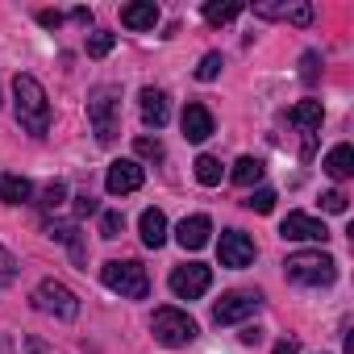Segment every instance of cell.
Listing matches in <instances>:
<instances>
[{"label":"cell","instance_id":"83f0119b","mask_svg":"<svg viewBox=\"0 0 354 354\" xmlns=\"http://www.w3.org/2000/svg\"><path fill=\"white\" fill-rule=\"evenodd\" d=\"M283 21H292V26H308V21H313V5L296 0V5H288V9H283Z\"/></svg>","mask_w":354,"mask_h":354},{"label":"cell","instance_id":"e575fe53","mask_svg":"<svg viewBox=\"0 0 354 354\" xmlns=\"http://www.w3.org/2000/svg\"><path fill=\"white\" fill-rule=\"evenodd\" d=\"M71 21H80V26H92V9H71Z\"/></svg>","mask_w":354,"mask_h":354},{"label":"cell","instance_id":"30bf717a","mask_svg":"<svg viewBox=\"0 0 354 354\" xmlns=\"http://www.w3.org/2000/svg\"><path fill=\"white\" fill-rule=\"evenodd\" d=\"M142 180H146V171H142L138 158H117V162L109 167V175H104V188H109L113 196H125V192H138Z\"/></svg>","mask_w":354,"mask_h":354},{"label":"cell","instance_id":"cb8c5ba5","mask_svg":"<svg viewBox=\"0 0 354 354\" xmlns=\"http://www.w3.org/2000/svg\"><path fill=\"white\" fill-rule=\"evenodd\" d=\"M221 67H225V59H221L217 50H209V55L201 59V67H196V80H205V84H213V80L221 75Z\"/></svg>","mask_w":354,"mask_h":354},{"label":"cell","instance_id":"9a60e30c","mask_svg":"<svg viewBox=\"0 0 354 354\" xmlns=\"http://www.w3.org/2000/svg\"><path fill=\"white\" fill-rule=\"evenodd\" d=\"M184 138H188V142L213 138V113H209L205 104H188V109H184Z\"/></svg>","mask_w":354,"mask_h":354},{"label":"cell","instance_id":"5bb4252c","mask_svg":"<svg viewBox=\"0 0 354 354\" xmlns=\"http://www.w3.org/2000/svg\"><path fill=\"white\" fill-rule=\"evenodd\" d=\"M167 117H171V109H167V92H158V88H142V121H146L150 129H162Z\"/></svg>","mask_w":354,"mask_h":354},{"label":"cell","instance_id":"d590c367","mask_svg":"<svg viewBox=\"0 0 354 354\" xmlns=\"http://www.w3.org/2000/svg\"><path fill=\"white\" fill-rule=\"evenodd\" d=\"M275 354H300V346H296V342H288V337H283V342H275Z\"/></svg>","mask_w":354,"mask_h":354},{"label":"cell","instance_id":"ffe728a7","mask_svg":"<svg viewBox=\"0 0 354 354\" xmlns=\"http://www.w3.org/2000/svg\"><path fill=\"white\" fill-rule=\"evenodd\" d=\"M263 171H267V167H263V158L242 154V158L234 162V184H238V188H254V184L263 180Z\"/></svg>","mask_w":354,"mask_h":354},{"label":"cell","instance_id":"836d02e7","mask_svg":"<svg viewBox=\"0 0 354 354\" xmlns=\"http://www.w3.org/2000/svg\"><path fill=\"white\" fill-rule=\"evenodd\" d=\"M38 21H42L46 30H59V26H63V13H59V9H42V13H38Z\"/></svg>","mask_w":354,"mask_h":354},{"label":"cell","instance_id":"5b68a950","mask_svg":"<svg viewBox=\"0 0 354 354\" xmlns=\"http://www.w3.org/2000/svg\"><path fill=\"white\" fill-rule=\"evenodd\" d=\"M150 329H154V337H158L162 346H188V342H196V333H201V325H196L188 313H180V308H158L154 321H150Z\"/></svg>","mask_w":354,"mask_h":354},{"label":"cell","instance_id":"44dd1931","mask_svg":"<svg viewBox=\"0 0 354 354\" xmlns=\"http://www.w3.org/2000/svg\"><path fill=\"white\" fill-rule=\"evenodd\" d=\"M196 180H201L205 188H217V184H221V162H217L213 154H201V158H196Z\"/></svg>","mask_w":354,"mask_h":354},{"label":"cell","instance_id":"ba28073f","mask_svg":"<svg viewBox=\"0 0 354 354\" xmlns=\"http://www.w3.org/2000/svg\"><path fill=\"white\" fill-rule=\"evenodd\" d=\"M259 304H263L259 292H225V296L213 304V321H217V325H238V321L254 317Z\"/></svg>","mask_w":354,"mask_h":354},{"label":"cell","instance_id":"484cf974","mask_svg":"<svg viewBox=\"0 0 354 354\" xmlns=\"http://www.w3.org/2000/svg\"><path fill=\"white\" fill-rule=\"evenodd\" d=\"M113 42H117V38H113L109 30H96V34L88 38V55H92V59H104V55L113 50Z\"/></svg>","mask_w":354,"mask_h":354},{"label":"cell","instance_id":"8d00e7d4","mask_svg":"<svg viewBox=\"0 0 354 354\" xmlns=\"http://www.w3.org/2000/svg\"><path fill=\"white\" fill-rule=\"evenodd\" d=\"M30 354H42V346H38V342H30Z\"/></svg>","mask_w":354,"mask_h":354},{"label":"cell","instance_id":"d4e9b609","mask_svg":"<svg viewBox=\"0 0 354 354\" xmlns=\"http://www.w3.org/2000/svg\"><path fill=\"white\" fill-rule=\"evenodd\" d=\"M275 201H279V196H275L271 188H254V192L246 196V209H250V213H271Z\"/></svg>","mask_w":354,"mask_h":354},{"label":"cell","instance_id":"4fadbf2b","mask_svg":"<svg viewBox=\"0 0 354 354\" xmlns=\"http://www.w3.org/2000/svg\"><path fill=\"white\" fill-rule=\"evenodd\" d=\"M121 26L125 30H154L158 26V5L154 0H133L121 9Z\"/></svg>","mask_w":354,"mask_h":354},{"label":"cell","instance_id":"f546056e","mask_svg":"<svg viewBox=\"0 0 354 354\" xmlns=\"http://www.w3.org/2000/svg\"><path fill=\"white\" fill-rule=\"evenodd\" d=\"M133 150H138V158H162V142L158 138H138Z\"/></svg>","mask_w":354,"mask_h":354},{"label":"cell","instance_id":"ac0fdd59","mask_svg":"<svg viewBox=\"0 0 354 354\" xmlns=\"http://www.w3.org/2000/svg\"><path fill=\"white\" fill-rule=\"evenodd\" d=\"M138 230H142V242H146L150 250H158V246L167 242V217H162L158 209H146L142 221H138Z\"/></svg>","mask_w":354,"mask_h":354},{"label":"cell","instance_id":"7c38bea8","mask_svg":"<svg viewBox=\"0 0 354 354\" xmlns=\"http://www.w3.org/2000/svg\"><path fill=\"white\" fill-rule=\"evenodd\" d=\"M209 234H213V221H209L205 213H196V217H184V221H180L175 242H180L184 250H201V246H209Z\"/></svg>","mask_w":354,"mask_h":354},{"label":"cell","instance_id":"7a4b0ae2","mask_svg":"<svg viewBox=\"0 0 354 354\" xmlns=\"http://www.w3.org/2000/svg\"><path fill=\"white\" fill-rule=\"evenodd\" d=\"M88 125L96 133L100 146H113L121 133V88L117 84H100L88 96Z\"/></svg>","mask_w":354,"mask_h":354},{"label":"cell","instance_id":"8992f818","mask_svg":"<svg viewBox=\"0 0 354 354\" xmlns=\"http://www.w3.org/2000/svg\"><path fill=\"white\" fill-rule=\"evenodd\" d=\"M34 304L42 313H50V317H59V321H75L80 317V296L67 283H59V279H42L38 292H34Z\"/></svg>","mask_w":354,"mask_h":354},{"label":"cell","instance_id":"603a6c76","mask_svg":"<svg viewBox=\"0 0 354 354\" xmlns=\"http://www.w3.org/2000/svg\"><path fill=\"white\" fill-rule=\"evenodd\" d=\"M63 201H67V184H63V180H50V184L42 188V209L55 213V209H63Z\"/></svg>","mask_w":354,"mask_h":354},{"label":"cell","instance_id":"f1b7e54d","mask_svg":"<svg viewBox=\"0 0 354 354\" xmlns=\"http://www.w3.org/2000/svg\"><path fill=\"white\" fill-rule=\"evenodd\" d=\"M17 279V259L5 250V246H0V288H9Z\"/></svg>","mask_w":354,"mask_h":354},{"label":"cell","instance_id":"4316f807","mask_svg":"<svg viewBox=\"0 0 354 354\" xmlns=\"http://www.w3.org/2000/svg\"><path fill=\"white\" fill-rule=\"evenodd\" d=\"M121 230H125V217H121L117 209L100 213V238H121Z\"/></svg>","mask_w":354,"mask_h":354},{"label":"cell","instance_id":"7402d4cb","mask_svg":"<svg viewBox=\"0 0 354 354\" xmlns=\"http://www.w3.org/2000/svg\"><path fill=\"white\" fill-rule=\"evenodd\" d=\"M238 13H242L238 0H225V5H205V21H209V26H225V21H234Z\"/></svg>","mask_w":354,"mask_h":354},{"label":"cell","instance_id":"1f68e13d","mask_svg":"<svg viewBox=\"0 0 354 354\" xmlns=\"http://www.w3.org/2000/svg\"><path fill=\"white\" fill-rule=\"evenodd\" d=\"M96 209H100V205H96L92 192H80V196H75V217H92Z\"/></svg>","mask_w":354,"mask_h":354},{"label":"cell","instance_id":"d6986e66","mask_svg":"<svg viewBox=\"0 0 354 354\" xmlns=\"http://www.w3.org/2000/svg\"><path fill=\"white\" fill-rule=\"evenodd\" d=\"M34 196V184L26 175H0V201L5 205H26Z\"/></svg>","mask_w":354,"mask_h":354},{"label":"cell","instance_id":"6da1fadb","mask_svg":"<svg viewBox=\"0 0 354 354\" xmlns=\"http://www.w3.org/2000/svg\"><path fill=\"white\" fill-rule=\"evenodd\" d=\"M13 113H17V125L34 138H42L50 129V100H46V88L34 75L13 80Z\"/></svg>","mask_w":354,"mask_h":354},{"label":"cell","instance_id":"277c9868","mask_svg":"<svg viewBox=\"0 0 354 354\" xmlns=\"http://www.w3.org/2000/svg\"><path fill=\"white\" fill-rule=\"evenodd\" d=\"M100 279H104L109 292H117V296H125V300H146V292H150L146 267L133 263V259H113V263H104Z\"/></svg>","mask_w":354,"mask_h":354},{"label":"cell","instance_id":"d6a6232c","mask_svg":"<svg viewBox=\"0 0 354 354\" xmlns=\"http://www.w3.org/2000/svg\"><path fill=\"white\" fill-rule=\"evenodd\" d=\"M317 63H321V59H317V50H308V55L300 59V75H304V84H313V80H317Z\"/></svg>","mask_w":354,"mask_h":354},{"label":"cell","instance_id":"4dcf8cb0","mask_svg":"<svg viewBox=\"0 0 354 354\" xmlns=\"http://www.w3.org/2000/svg\"><path fill=\"white\" fill-rule=\"evenodd\" d=\"M321 209H325V213H346V192H337V188L325 192V196H321Z\"/></svg>","mask_w":354,"mask_h":354},{"label":"cell","instance_id":"e0dca14e","mask_svg":"<svg viewBox=\"0 0 354 354\" xmlns=\"http://www.w3.org/2000/svg\"><path fill=\"white\" fill-rule=\"evenodd\" d=\"M288 121H292V125H300V129L313 138V133L321 129V121H325V109H321V100H300V104L288 113Z\"/></svg>","mask_w":354,"mask_h":354},{"label":"cell","instance_id":"9c48e42d","mask_svg":"<svg viewBox=\"0 0 354 354\" xmlns=\"http://www.w3.org/2000/svg\"><path fill=\"white\" fill-rule=\"evenodd\" d=\"M217 254H221V267L242 271V267H250V263H254V238H250V234H242V230H225V234H221V242H217Z\"/></svg>","mask_w":354,"mask_h":354},{"label":"cell","instance_id":"2e32d148","mask_svg":"<svg viewBox=\"0 0 354 354\" xmlns=\"http://www.w3.org/2000/svg\"><path fill=\"white\" fill-rule=\"evenodd\" d=\"M325 175H329V180H350V175H354V146L350 142H337L329 154H325Z\"/></svg>","mask_w":354,"mask_h":354},{"label":"cell","instance_id":"52a82bcc","mask_svg":"<svg viewBox=\"0 0 354 354\" xmlns=\"http://www.w3.org/2000/svg\"><path fill=\"white\" fill-rule=\"evenodd\" d=\"M209 283H213V271H209L205 263H184V267H175V271H171V292L180 296V300H196V296H205Z\"/></svg>","mask_w":354,"mask_h":354},{"label":"cell","instance_id":"8fae6325","mask_svg":"<svg viewBox=\"0 0 354 354\" xmlns=\"http://www.w3.org/2000/svg\"><path fill=\"white\" fill-rule=\"evenodd\" d=\"M279 234H283L288 242H325V238H329L325 221H317V217H308V213H288L283 225H279Z\"/></svg>","mask_w":354,"mask_h":354},{"label":"cell","instance_id":"3957f363","mask_svg":"<svg viewBox=\"0 0 354 354\" xmlns=\"http://www.w3.org/2000/svg\"><path fill=\"white\" fill-rule=\"evenodd\" d=\"M283 275L300 288H329L337 279V263L321 250H300V254H288Z\"/></svg>","mask_w":354,"mask_h":354}]
</instances>
